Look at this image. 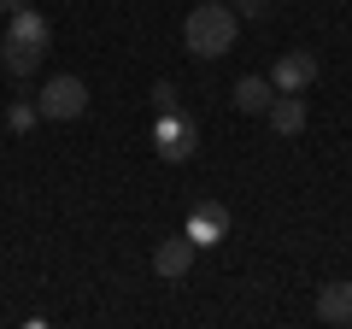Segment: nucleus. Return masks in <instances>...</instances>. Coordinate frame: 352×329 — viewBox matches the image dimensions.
Returning <instances> with one entry per match:
<instances>
[{"instance_id": "obj_1", "label": "nucleus", "mask_w": 352, "mask_h": 329, "mask_svg": "<svg viewBox=\"0 0 352 329\" xmlns=\"http://www.w3.org/2000/svg\"><path fill=\"white\" fill-rule=\"evenodd\" d=\"M47 47H53V24L36 12V6L6 12V41H0V59H6V71H12V76H36L41 59H47Z\"/></svg>"}, {"instance_id": "obj_6", "label": "nucleus", "mask_w": 352, "mask_h": 329, "mask_svg": "<svg viewBox=\"0 0 352 329\" xmlns=\"http://www.w3.org/2000/svg\"><path fill=\"white\" fill-rule=\"evenodd\" d=\"M194 253H200V247H194L188 235H170V241H159V247H153V270H159L164 282H176V277H188Z\"/></svg>"}, {"instance_id": "obj_4", "label": "nucleus", "mask_w": 352, "mask_h": 329, "mask_svg": "<svg viewBox=\"0 0 352 329\" xmlns=\"http://www.w3.org/2000/svg\"><path fill=\"white\" fill-rule=\"evenodd\" d=\"M153 147H159L164 164H182V159L194 153V124H188L182 112H170V106H164V118L153 124Z\"/></svg>"}, {"instance_id": "obj_12", "label": "nucleus", "mask_w": 352, "mask_h": 329, "mask_svg": "<svg viewBox=\"0 0 352 329\" xmlns=\"http://www.w3.org/2000/svg\"><path fill=\"white\" fill-rule=\"evenodd\" d=\"M36 124V106H12V129H30Z\"/></svg>"}, {"instance_id": "obj_7", "label": "nucleus", "mask_w": 352, "mask_h": 329, "mask_svg": "<svg viewBox=\"0 0 352 329\" xmlns=\"http://www.w3.org/2000/svg\"><path fill=\"white\" fill-rule=\"evenodd\" d=\"M223 235H229V212H223V206H212V200L194 206V217H188V241H194V247H217Z\"/></svg>"}, {"instance_id": "obj_2", "label": "nucleus", "mask_w": 352, "mask_h": 329, "mask_svg": "<svg viewBox=\"0 0 352 329\" xmlns=\"http://www.w3.org/2000/svg\"><path fill=\"white\" fill-rule=\"evenodd\" d=\"M235 36H241V18H235L229 0H206V6H194L182 18V41H188L194 59H223L235 47Z\"/></svg>"}, {"instance_id": "obj_3", "label": "nucleus", "mask_w": 352, "mask_h": 329, "mask_svg": "<svg viewBox=\"0 0 352 329\" xmlns=\"http://www.w3.org/2000/svg\"><path fill=\"white\" fill-rule=\"evenodd\" d=\"M88 112V83L82 76H47L36 94V118H47V124H71V118Z\"/></svg>"}, {"instance_id": "obj_5", "label": "nucleus", "mask_w": 352, "mask_h": 329, "mask_svg": "<svg viewBox=\"0 0 352 329\" xmlns=\"http://www.w3.org/2000/svg\"><path fill=\"white\" fill-rule=\"evenodd\" d=\"M317 83V59L305 47H294V53H282L276 65H270V89L276 94H305Z\"/></svg>"}, {"instance_id": "obj_9", "label": "nucleus", "mask_w": 352, "mask_h": 329, "mask_svg": "<svg viewBox=\"0 0 352 329\" xmlns=\"http://www.w3.org/2000/svg\"><path fill=\"white\" fill-rule=\"evenodd\" d=\"M264 118H270L276 136H300V129H305V100H300V94H276V100L264 106Z\"/></svg>"}, {"instance_id": "obj_8", "label": "nucleus", "mask_w": 352, "mask_h": 329, "mask_svg": "<svg viewBox=\"0 0 352 329\" xmlns=\"http://www.w3.org/2000/svg\"><path fill=\"white\" fill-rule=\"evenodd\" d=\"M317 317L335 323V329H346L352 323V282H323V288H317Z\"/></svg>"}, {"instance_id": "obj_13", "label": "nucleus", "mask_w": 352, "mask_h": 329, "mask_svg": "<svg viewBox=\"0 0 352 329\" xmlns=\"http://www.w3.org/2000/svg\"><path fill=\"white\" fill-rule=\"evenodd\" d=\"M18 6H30V0H0V12H18Z\"/></svg>"}, {"instance_id": "obj_11", "label": "nucleus", "mask_w": 352, "mask_h": 329, "mask_svg": "<svg viewBox=\"0 0 352 329\" xmlns=\"http://www.w3.org/2000/svg\"><path fill=\"white\" fill-rule=\"evenodd\" d=\"M241 12H247V18H264V12H270V0H235V18Z\"/></svg>"}, {"instance_id": "obj_10", "label": "nucleus", "mask_w": 352, "mask_h": 329, "mask_svg": "<svg viewBox=\"0 0 352 329\" xmlns=\"http://www.w3.org/2000/svg\"><path fill=\"white\" fill-rule=\"evenodd\" d=\"M270 100H276L270 76H241V83H235V106H241V112H264Z\"/></svg>"}]
</instances>
